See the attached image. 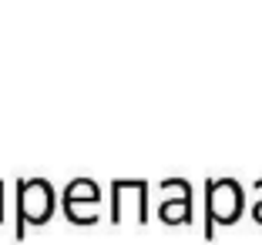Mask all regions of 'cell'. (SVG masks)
Listing matches in <instances>:
<instances>
[]
</instances>
